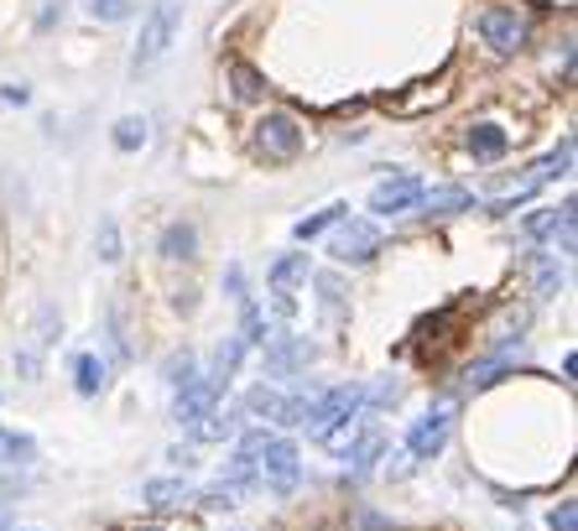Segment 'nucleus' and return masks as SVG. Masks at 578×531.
I'll return each instance as SVG.
<instances>
[{
  "label": "nucleus",
  "instance_id": "25",
  "mask_svg": "<svg viewBox=\"0 0 578 531\" xmlns=\"http://www.w3.org/2000/svg\"><path fill=\"white\" fill-rule=\"evenodd\" d=\"M574 214V198L563 203V209H537V214H527V235L531 240H542V235H553L557 230V219H568Z\"/></svg>",
  "mask_w": 578,
  "mask_h": 531
},
{
  "label": "nucleus",
  "instance_id": "35",
  "mask_svg": "<svg viewBox=\"0 0 578 531\" xmlns=\"http://www.w3.org/2000/svg\"><path fill=\"white\" fill-rule=\"evenodd\" d=\"M52 338H58V313H52V308H37V338H32V344L48 349Z\"/></svg>",
  "mask_w": 578,
  "mask_h": 531
},
{
  "label": "nucleus",
  "instance_id": "41",
  "mask_svg": "<svg viewBox=\"0 0 578 531\" xmlns=\"http://www.w3.org/2000/svg\"><path fill=\"white\" fill-rule=\"evenodd\" d=\"M136 531H162V527H136Z\"/></svg>",
  "mask_w": 578,
  "mask_h": 531
},
{
  "label": "nucleus",
  "instance_id": "38",
  "mask_svg": "<svg viewBox=\"0 0 578 531\" xmlns=\"http://www.w3.org/2000/svg\"><path fill=\"white\" fill-rule=\"evenodd\" d=\"M553 531H578V510L574 506H557L553 510Z\"/></svg>",
  "mask_w": 578,
  "mask_h": 531
},
{
  "label": "nucleus",
  "instance_id": "24",
  "mask_svg": "<svg viewBox=\"0 0 578 531\" xmlns=\"http://www.w3.org/2000/svg\"><path fill=\"white\" fill-rule=\"evenodd\" d=\"M349 214L344 203H329V209H318V214H308L303 224H297V240H313V235H323V230H334L339 219Z\"/></svg>",
  "mask_w": 578,
  "mask_h": 531
},
{
  "label": "nucleus",
  "instance_id": "15",
  "mask_svg": "<svg viewBox=\"0 0 578 531\" xmlns=\"http://www.w3.org/2000/svg\"><path fill=\"white\" fill-rule=\"evenodd\" d=\"M188 433L198 437V443H224V437H235V433H241V417H235V411H219V407H209V411H204V417H198V422L188 428Z\"/></svg>",
  "mask_w": 578,
  "mask_h": 531
},
{
  "label": "nucleus",
  "instance_id": "2",
  "mask_svg": "<svg viewBox=\"0 0 578 531\" xmlns=\"http://www.w3.org/2000/svg\"><path fill=\"white\" fill-rule=\"evenodd\" d=\"M250 146L261 162H292L303 151V121L292 110H266L261 121L250 125Z\"/></svg>",
  "mask_w": 578,
  "mask_h": 531
},
{
  "label": "nucleus",
  "instance_id": "4",
  "mask_svg": "<svg viewBox=\"0 0 578 531\" xmlns=\"http://www.w3.org/2000/svg\"><path fill=\"white\" fill-rule=\"evenodd\" d=\"M360 407H365V386H334V391H323L318 402H308L303 428H308L313 437H323L329 428L349 422V417H360Z\"/></svg>",
  "mask_w": 578,
  "mask_h": 531
},
{
  "label": "nucleus",
  "instance_id": "23",
  "mask_svg": "<svg viewBox=\"0 0 578 531\" xmlns=\"http://www.w3.org/2000/svg\"><path fill=\"white\" fill-rule=\"evenodd\" d=\"M235 338H241L245 349H250V344H266V313L250 302V297L241 302V334H235Z\"/></svg>",
  "mask_w": 578,
  "mask_h": 531
},
{
  "label": "nucleus",
  "instance_id": "6",
  "mask_svg": "<svg viewBox=\"0 0 578 531\" xmlns=\"http://www.w3.org/2000/svg\"><path fill=\"white\" fill-rule=\"evenodd\" d=\"M245 411H250V417H266V422L303 428V417H308V396H282V391H271V386H256L250 396H245Z\"/></svg>",
  "mask_w": 578,
  "mask_h": 531
},
{
  "label": "nucleus",
  "instance_id": "14",
  "mask_svg": "<svg viewBox=\"0 0 578 531\" xmlns=\"http://www.w3.org/2000/svg\"><path fill=\"white\" fill-rule=\"evenodd\" d=\"M142 495H146V506H157V510H183V506H193L198 490L188 480H151Z\"/></svg>",
  "mask_w": 578,
  "mask_h": 531
},
{
  "label": "nucleus",
  "instance_id": "11",
  "mask_svg": "<svg viewBox=\"0 0 578 531\" xmlns=\"http://www.w3.org/2000/svg\"><path fill=\"white\" fill-rule=\"evenodd\" d=\"M464 151H469L475 162H501V157L511 151V131H501L495 121L464 125Z\"/></svg>",
  "mask_w": 578,
  "mask_h": 531
},
{
  "label": "nucleus",
  "instance_id": "1",
  "mask_svg": "<svg viewBox=\"0 0 578 531\" xmlns=\"http://www.w3.org/2000/svg\"><path fill=\"white\" fill-rule=\"evenodd\" d=\"M172 37H177V5H172V0H157L142 22V37H136V52H131V73L142 78V73L157 69V63L168 58Z\"/></svg>",
  "mask_w": 578,
  "mask_h": 531
},
{
  "label": "nucleus",
  "instance_id": "3",
  "mask_svg": "<svg viewBox=\"0 0 578 531\" xmlns=\"http://www.w3.org/2000/svg\"><path fill=\"white\" fill-rule=\"evenodd\" d=\"M256 480H261L266 490H276V495L297 490V480H303L297 443H287V437H266V448L256 454Z\"/></svg>",
  "mask_w": 578,
  "mask_h": 531
},
{
  "label": "nucleus",
  "instance_id": "10",
  "mask_svg": "<svg viewBox=\"0 0 578 531\" xmlns=\"http://www.w3.org/2000/svg\"><path fill=\"white\" fill-rule=\"evenodd\" d=\"M313 365V344L308 338H297V334H282V338H271V349H266V375H297V370H308Z\"/></svg>",
  "mask_w": 578,
  "mask_h": 531
},
{
  "label": "nucleus",
  "instance_id": "8",
  "mask_svg": "<svg viewBox=\"0 0 578 531\" xmlns=\"http://www.w3.org/2000/svg\"><path fill=\"white\" fill-rule=\"evenodd\" d=\"M376 250H381V230H376V224H360V219H349V224H339L334 245H329V256H339V261H349V266L370 261Z\"/></svg>",
  "mask_w": 578,
  "mask_h": 531
},
{
  "label": "nucleus",
  "instance_id": "37",
  "mask_svg": "<svg viewBox=\"0 0 578 531\" xmlns=\"http://www.w3.org/2000/svg\"><path fill=\"white\" fill-rule=\"evenodd\" d=\"M224 292H230L235 302H245V271H241V266H230V271H224Z\"/></svg>",
  "mask_w": 578,
  "mask_h": 531
},
{
  "label": "nucleus",
  "instance_id": "21",
  "mask_svg": "<svg viewBox=\"0 0 578 531\" xmlns=\"http://www.w3.org/2000/svg\"><path fill=\"white\" fill-rule=\"evenodd\" d=\"M303 276H308V256H282L271 266V292H292Z\"/></svg>",
  "mask_w": 578,
  "mask_h": 531
},
{
  "label": "nucleus",
  "instance_id": "18",
  "mask_svg": "<svg viewBox=\"0 0 578 531\" xmlns=\"http://www.w3.org/2000/svg\"><path fill=\"white\" fill-rule=\"evenodd\" d=\"M162 256L168 261H193L198 256V230L193 224H168L162 230Z\"/></svg>",
  "mask_w": 578,
  "mask_h": 531
},
{
  "label": "nucleus",
  "instance_id": "5",
  "mask_svg": "<svg viewBox=\"0 0 578 531\" xmlns=\"http://www.w3.org/2000/svg\"><path fill=\"white\" fill-rule=\"evenodd\" d=\"M480 37L490 52H501V58H511V52L527 42V16L516 11V5H490L480 16Z\"/></svg>",
  "mask_w": 578,
  "mask_h": 531
},
{
  "label": "nucleus",
  "instance_id": "36",
  "mask_svg": "<svg viewBox=\"0 0 578 531\" xmlns=\"http://www.w3.org/2000/svg\"><path fill=\"white\" fill-rule=\"evenodd\" d=\"M365 402H376V407H396L402 402V381H381V386L365 391Z\"/></svg>",
  "mask_w": 578,
  "mask_h": 531
},
{
  "label": "nucleus",
  "instance_id": "32",
  "mask_svg": "<svg viewBox=\"0 0 578 531\" xmlns=\"http://www.w3.org/2000/svg\"><path fill=\"white\" fill-rule=\"evenodd\" d=\"M235 501H241V490H230V484H219V490H204V495H193V506H204V510H235Z\"/></svg>",
  "mask_w": 578,
  "mask_h": 531
},
{
  "label": "nucleus",
  "instance_id": "17",
  "mask_svg": "<svg viewBox=\"0 0 578 531\" xmlns=\"http://www.w3.org/2000/svg\"><path fill=\"white\" fill-rule=\"evenodd\" d=\"M568 162H574V141H557V151H548L542 162H531L527 168V183L531 188H542V183H553L557 172H568Z\"/></svg>",
  "mask_w": 578,
  "mask_h": 531
},
{
  "label": "nucleus",
  "instance_id": "26",
  "mask_svg": "<svg viewBox=\"0 0 578 531\" xmlns=\"http://www.w3.org/2000/svg\"><path fill=\"white\" fill-rule=\"evenodd\" d=\"M110 141L121 146V151H142L146 146V121L142 115H125V121H115V136Z\"/></svg>",
  "mask_w": 578,
  "mask_h": 531
},
{
  "label": "nucleus",
  "instance_id": "7",
  "mask_svg": "<svg viewBox=\"0 0 578 531\" xmlns=\"http://www.w3.org/2000/svg\"><path fill=\"white\" fill-rule=\"evenodd\" d=\"M219 396H224V381H219V375H198V381H188V386L172 396V417H177L183 428H193L209 407H219Z\"/></svg>",
  "mask_w": 578,
  "mask_h": 531
},
{
  "label": "nucleus",
  "instance_id": "39",
  "mask_svg": "<svg viewBox=\"0 0 578 531\" xmlns=\"http://www.w3.org/2000/svg\"><path fill=\"white\" fill-rule=\"evenodd\" d=\"M0 99H5V104H26L32 95H26L22 84H5V89H0Z\"/></svg>",
  "mask_w": 578,
  "mask_h": 531
},
{
  "label": "nucleus",
  "instance_id": "9",
  "mask_svg": "<svg viewBox=\"0 0 578 531\" xmlns=\"http://www.w3.org/2000/svg\"><path fill=\"white\" fill-rule=\"evenodd\" d=\"M411 203H422V183L411 172H391L381 188L370 194V214H402Z\"/></svg>",
  "mask_w": 578,
  "mask_h": 531
},
{
  "label": "nucleus",
  "instance_id": "31",
  "mask_svg": "<svg viewBox=\"0 0 578 531\" xmlns=\"http://www.w3.org/2000/svg\"><path fill=\"white\" fill-rule=\"evenodd\" d=\"M224 484H230V490H245V484H256V459L235 454V459L224 464Z\"/></svg>",
  "mask_w": 578,
  "mask_h": 531
},
{
  "label": "nucleus",
  "instance_id": "29",
  "mask_svg": "<svg viewBox=\"0 0 578 531\" xmlns=\"http://www.w3.org/2000/svg\"><path fill=\"white\" fill-rule=\"evenodd\" d=\"M95 250H99V261H121V230H115V219H99Z\"/></svg>",
  "mask_w": 578,
  "mask_h": 531
},
{
  "label": "nucleus",
  "instance_id": "40",
  "mask_svg": "<svg viewBox=\"0 0 578 531\" xmlns=\"http://www.w3.org/2000/svg\"><path fill=\"white\" fill-rule=\"evenodd\" d=\"M52 22H63V0H52L48 11H42V16H37V26H52Z\"/></svg>",
  "mask_w": 578,
  "mask_h": 531
},
{
  "label": "nucleus",
  "instance_id": "27",
  "mask_svg": "<svg viewBox=\"0 0 578 531\" xmlns=\"http://www.w3.org/2000/svg\"><path fill=\"white\" fill-rule=\"evenodd\" d=\"M162 375H168V386H172V391H183L188 381H198V360H193L188 349H177V355L168 360V370H162Z\"/></svg>",
  "mask_w": 578,
  "mask_h": 531
},
{
  "label": "nucleus",
  "instance_id": "34",
  "mask_svg": "<svg viewBox=\"0 0 578 531\" xmlns=\"http://www.w3.org/2000/svg\"><path fill=\"white\" fill-rule=\"evenodd\" d=\"M89 11H95L99 22H121V16H131V0H84Z\"/></svg>",
  "mask_w": 578,
  "mask_h": 531
},
{
  "label": "nucleus",
  "instance_id": "13",
  "mask_svg": "<svg viewBox=\"0 0 578 531\" xmlns=\"http://www.w3.org/2000/svg\"><path fill=\"white\" fill-rule=\"evenodd\" d=\"M469 203H475L469 188H422V214L428 219H454V214H464Z\"/></svg>",
  "mask_w": 578,
  "mask_h": 531
},
{
  "label": "nucleus",
  "instance_id": "20",
  "mask_svg": "<svg viewBox=\"0 0 578 531\" xmlns=\"http://www.w3.org/2000/svg\"><path fill=\"white\" fill-rule=\"evenodd\" d=\"M501 375H506V355H490V360H475L469 370H464V386L484 391V386H495Z\"/></svg>",
  "mask_w": 578,
  "mask_h": 531
},
{
  "label": "nucleus",
  "instance_id": "30",
  "mask_svg": "<svg viewBox=\"0 0 578 531\" xmlns=\"http://www.w3.org/2000/svg\"><path fill=\"white\" fill-rule=\"evenodd\" d=\"M563 287V266L553 256H537V297H557Z\"/></svg>",
  "mask_w": 578,
  "mask_h": 531
},
{
  "label": "nucleus",
  "instance_id": "12",
  "mask_svg": "<svg viewBox=\"0 0 578 531\" xmlns=\"http://www.w3.org/2000/svg\"><path fill=\"white\" fill-rule=\"evenodd\" d=\"M443 443H448V411L438 407V411H428V417H422V422L411 428L407 454H411V459H433Z\"/></svg>",
  "mask_w": 578,
  "mask_h": 531
},
{
  "label": "nucleus",
  "instance_id": "42",
  "mask_svg": "<svg viewBox=\"0 0 578 531\" xmlns=\"http://www.w3.org/2000/svg\"><path fill=\"white\" fill-rule=\"evenodd\" d=\"M0 531H5V510H0Z\"/></svg>",
  "mask_w": 578,
  "mask_h": 531
},
{
  "label": "nucleus",
  "instance_id": "16",
  "mask_svg": "<svg viewBox=\"0 0 578 531\" xmlns=\"http://www.w3.org/2000/svg\"><path fill=\"white\" fill-rule=\"evenodd\" d=\"M224 84H230V95L241 99V104H256V99H266V78L250 63H230L224 69Z\"/></svg>",
  "mask_w": 578,
  "mask_h": 531
},
{
  "label": "nucleus",
  "instance_id": "28",
  "mask_svg": "<svg viewBox=\"0 0 578 531\" xmlns=\"http://www.w3.org/2000/svg\"><path fill=\"white\" fill-rule=\"evenodd\" d=\"M241 355H245V344H241V338H224V344H219L214 370H209V375H219V381L230 386V375H235V365H241Z\"/></svg>",
  "mask_w": 578,
  "mask_h": 531
},
{
  "label": "nucleus",
  "instance_id": "19",
  "mask_svg": "<svg viewBox=\"0 0 578 531\" xmlns=\"http://www.w3.org/2000/svg\"><path fill=\"white\" fill-rule=\"evenodd\" d=\"M37 459V443L26 433H5L0 428V469H11V464H32Z\"/></svg>",
  "mask_w": 578,
  "mask_h": 531
},
{
  "label": "nucleus",
  "instance_id": "22",
  "mask_svg": "<svg viewBox=\"0 0 578 531\" xmlns=\"http://www.w3.org/2000/svg\"><path fill=\"white\" fill-rule=\"evenodd\" d=\"M73 381H78L84 396H99V391H104V365H99V355H78V360H73Z\"/></svg>",
  "mask_w": 578,
  "mask_h": 531
},
{
  "label": "nucleus",
  "instance_id": "33",
  "mask_svg": "<svg viewBox=\"0 0 578 531\" xmlns=\"http://www.w3.org/2000/svg\"><path fill=\"white\" fill-rule=\"evenodd\" d=\"M381 448H385L381 437H376V433H365L360 443H355V448H349V464H355V469H370V464L381 459Z\"/></svg>",
  "mask_w": 578,
  "mask_h": 531
}]
</instances>
